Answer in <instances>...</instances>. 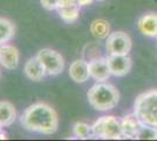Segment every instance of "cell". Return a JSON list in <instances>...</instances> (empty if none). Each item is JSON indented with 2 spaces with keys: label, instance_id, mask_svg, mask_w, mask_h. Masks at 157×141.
I'll list each match as a JSON object with an SVG mask.
<instances>
[{
  "label": "cell",
  "instance_id": "obj_1",
  "mask_svg": "<svg viewBox=\"0 0 157 141\" xmlns=\"http://www.w3.org/2000/svg\"><path fill=\"white\" fill-rule=\"evenodd\" d=\"M22 126L35 133L40 134H53L59 126V118L49 105L45 102H36L31 105L21 116Z\"/></svg>",
  "mask_w": 157,
  "mask_h": 141
},
{
  "label": "cell",
  "instance_id": "obj_2",
  "mask_svg": "<svg viewBox=\"0 0 157 141\" xmlns=\"http://www.w3.org/2000/svg\"><path fill=\"white\" fill-rule=\"evenodd\" d=\"M87 99L96 111H109L117 106L120 94L110 84L98 82L87 92Z\"/></svg>",
  "mask_w": 157,
  "mask_h": 141
},
{
  "label": "cell",
  "instance_id": "obj_3",
  "mask_svg": "<svg viewBox=\"0 0 157 141\" xmlns=\"http://www.w3.org/2000/svg\"><path fill=\"white\" fill-rule=\"evenodd\" d=\"M132 113L143 125L157 128V89L140 94L134 102Z\"/></svg>",
  "mask_w": 157,
  "mask_h": 141
},
{
  "label": "cell",
  "instance_id": "obj_4",
  "mask_svg": "<svg viewBox=\"0 0 157 141\" xmlns=\"http://www.w3.org/2000/svg\"><path fill=\"white\" fill-rule=\"evenodd\" d=\"M93 138L105 140H118L122 139L121 119L113 115L102 116L92 125Z\"/></svg>",
  "mask_w": 157,
  "mask_h": 141
},
{
  "label": "cell",
  "instance_id": "obj_5",
  "mask_svg": "<svg viewBox=\"0 0 157 141\" xmlns=\"http://www.w3.org/2000/svg\"><path fill=\"white\" fill-rule=\"evenodd\" d=\"M38 59L46 69L47 75H59L65 68V60L61 54L51 48H42L38 53Z\"/></svg>",
  "mask_w": 157,
  "mask_h": 141
},
{
  "label": "cell",
  "instance_id": "obj_6",
  "mask_svg": "<svg viewBox=\"0 0 157 141\" xmlns=\"http://www.w3.org/2000/svg\"><path fill=\"white\" fill-rule=\"evenodd\" d=\"M105 49L108 54L128 55L131 49L130 37L124 32L110 33L105 41Z\"/></svg>",
  "mask_w": 157,
  "mask_h": 141
},
{
  "label": "cell",
  "instance_id": "obj_7",
  "mask_svg": "<svg viewBox=\"0 0 157 141\" xmlns=\"http://www.w3.org/2000/svg\"><path fill=\"white\" fill-rule=\"evenodd\" d=\"M108 66L114 76H124L130 72L131 59L128 55H117V54H108L107 57Z\"/></svg>",
  "mask_w": 157,
  "mask_h": 141
},
{
  "label": "cell",
  "instance_id": "obj_8",
  "mask_svg": "<svg viewBox=\"0 0 157 141\" xmlns=\"http://www.w3.org/2000/svg\"><path fill=\"white\" fill-rule=\"evenodd\" d=\"M89 62V72H90V78L98 82H103L108 80V78L111 75V72L108 66V61L107 58L103 57H98L94 58Z\"/></svg>",
  "mask_w": 157,
  "mask_h": 141
},
{
  "label": "cell",
  "instance_id": "obj_9",
  "mask_svg": "<svg viewBox=\"0 0 157 141\" xmlns=\"http://www.w3.org/2000/svg\"><path fill=\"white\" fill-rule=\"evenodd\" d=\"M19 52L13 45H0V65L6 69H15L19 65Z\"/></svg>",
  "mask_w": 157,
  "mask_h": 141
},
{
  "label": "cell",
  "instance_id": "obj_10",
  "mask_svg": "<svg viewBox=\"0 0 157 141\" xmlns=\"http://www.w3.org/2000/svg\"><path fill=\"white\" fill-rule=\"evenodd\" d=\"M69 75L78 84H83L90 78L89 72V62L83 59L73 61L69 66Z\"/></svg>",
  "mask_w": 157,
  "mask_h": 141
},
{
  "label": "cell",
  "instance_id": "obj_11",
  "mask_svg": "<svg viewBox=\"0 0 157 141\" xmlns=\"http://www.w3.org/2000/svg\"><path fill=\"white\" fill-rule=\"evenodd\" d=\"M143 123L136 118L134 113L128 114L121 119V128H122V139H135L138 129Z\"/></svg>",
  "mask_w": 157,
  "mask_h": 141
},
{
  "label": "cell",
  "instance_id": "obj_12",
  "mask_svg": "<svg viewBox=\"0 0 157 141\" xmlns=\"http://www.w3.org/2000/svg\"><path fill=\"white\" fill-rule=\"evenodd\" d=\"M137 26L143 35L149 38H157V14H144L138 19Z\"/></svg>",
  "mask_w": 157,
  "mask_h": 141
},
{
  "label": "cell",
  "instance_id": "obj_13",
  "mask_svg": "<svg viewBox=\"0 0 157 141\" xmlns=\"http://www.w3.org/2000/svg\"><path fill=\"white\" fill-rule=\"evenodd\" d=\"M24 72L27 75V78L33 81L42 80V78L47 75L46 69L44 67V65L41 64V61L38 59V57H33L27 60L25 67H24Z\"/></svg>",
  "mask_w": 157,
  "mask_h": 141
},
{
  "label": "cell",
  "instance_id": "obj_14",
  "mask_svg": "<svg viewBox=\"0 0 157 141\" xmlns=\"http://www.w3.org/2000/svg\"><path fill=\"white\" fill-rule=\"evenodd\" d=\"M80 8H81V6L78 5V2H73V4H69V5L56 8V11L59 13L60 18L65 22L72 24V22L78 20V14H80Z\"/></svg>",
  "mask_w": 157,
  "mask_h": 141
},
{
  "label": "cell",
  "instance_id": "obj_15",
  "mask_svg": "<svg viewBox=\"0 0 157 141\" xmlns=\"http://www.w3.org/2000/svg\"><path fill=\"white\" fill-rule=\"evenodd\" d=\"M17 113L14 106L8 101H0V122L5 126H11L15 121Z\"/></svg>",
  "mask_w": 157,
  "mask_h": 141
},
{
  "label": "cell",
  "instance_id": "obj_16",
  "mask_svg": "<svg viewBox=\"0 0 157 141\" xmlns=\"http://www.w3.org/2000/svg\"><path fill=\"white\" fill-rule=\"evenodd\" d=\"M90 33L98 39H107L110 34V25L105 19H95L90 24Z\"/></svg>",
  "mask_w": 157,
  "mask_h": 141
},
{
  "label": "cell",
  "instance_id": "obj_17",
  "mask_svg": "<svg viewBox=\"0 0 157 141\" xmlns=\"http://www.w3.org/2000/svg\"><path fill=\"white\" fill-rule=\"evenodd\" d=\"M15 28L14 25L5 18L0 17V45L6 44L14 37Z\"/></svg>",
  "mask_w": 157,
  "mask_h": 141
},
{
  "label": "cell",
  "instance_id": "obj_18",
  "mask_svg": "<svg viewBox=\"0 0 157 141\" xmlns=\"http://www.w3.org/2000/svg\"><path fill=\"white\" fill-rule=\"evenodd\" d=\"M73 134L78 139H90L93 138L92 126L86 122H76L73 126Z\"/></svg>",
  "mask_w": 157,
  "mask_h": 141
},
{
  "label": "cell",
  "instance_id": "obj_19",
  "mask_svg": "<svg viewBox=\"0 0 157 141\" xmlns=\"http://www.w3.org/2000/svg\"><path fill=\"white\" fill-rule=\"evenodd\" d=\"M135 139H137V140H156L157 128L148 126V125H142L141 128L138 129Z\"/></svg>",
  "mask_w": 157,
  "mask_h": 141
},
{
  "label": "cell",
  "instance_id": "obj_20",
  "mask_svg": "<svg viewBox=\"0 0 157 141\" xmlns=\"http://www.w3.org/2000/svg\"><path fill=\"white\" fill-rule=\"evenodd\" d=\"M40 4L48 11H54L58 8V0H40Z\"/></svg>",
  "mask_w": 157,
  "mask_h": 141
},
{
  "label": "cell",
  "instance_id": "obj_21",
  "mask_svg": "<svg viewBox=\"0 0 157 141\" xmlns=\"http://www.w3.org/2000/svg\"><path fill=\"white\" fill-rule=\"evenodd\" d=\"M76 2H78L81 7H83V6H88V5H90V4L93 2V0H76Z\"/></svg>",
  "mask_w": 157,
  "mask_h": 141
},
{
  "label": "cell",
  "instance_id": "obj_22",
  "mask_svg": "<svg viewBox=\"0 0 157 141\" xmlns=\"http://www.w3.org/2000/svg\"><path fill=\"white\" fill-rule=\"evenodd\" d=\"M2 127H4V125L0 122V140H5V139H7L6 133L2 131Z\"/></svg>",
  "mask_w": 157,
  "mask_h": 141
},
{
  "label": "cell",
  "instance_id": "obj_23",
  "mask_svg": "<svg viewBox=\"0 0 157 141\" xmlns=\"http://www.w3.org/2000/svg\"><path fill=\"white\" fill-rule=\"evenodd\" d=\"M98 1H103V0H98Z\"/></svg>",
  "mask_w": 157,
  "mask_h": 141
}]
</instances>
